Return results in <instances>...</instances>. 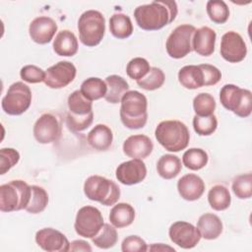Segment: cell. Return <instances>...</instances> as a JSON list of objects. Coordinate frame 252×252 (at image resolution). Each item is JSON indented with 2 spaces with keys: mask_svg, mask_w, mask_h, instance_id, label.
Instances as JSON below:
<instances>
[{
  "mask_svg": "<svg viewBox=\"0 0 252 252\" xmlns=\"http://www.w3.org/2000/svg\"><path fill=\"white\" fill-rule=\"evenodd\" d=\"M220 55L230 63L242 61L247 54V47L242 36L233 31L225 32L220 40Z\"/></svg>",
  "mask_w": 252,
  "mask_h": 252,
  "instance_id": "obj_15",
  "label": "cell"
},
{
  "mask_svg": "<svg viewBox=\"0 0 252 252\" xmlns=\"http://www.w3.org/2000/svg\"><path fill=\"white\" fill-rule=\"evenodd\" d=\"M178 81L186 89L195 90L205 86L204 73L200 65H186L178 72Z\"/></svg>",
  "mask_w": 252,
  "mask_h": 252,
  "instance_id": "obj_25",
  "label": "cell"
},
{
  "mask_svg": "<svg viewBox=\"0 0 252 252\" xmlns=\"http://www.w3.org/2000/svg\"><path fill=\"white\" fill-rule=\"evenodd\" d=\"M155 136L168 152H179L187 148L190 133L187 126L179 120H164L158 124Z\"/></svg>",
  "mask_w": 252,
  "mask_h": 252,
  "instance_id": "obj_3",
  "label": "cell"
},
{
  "mask_svg": "<svg viewBox=\"0 0 252 252\" xmlns=\"http://www.w3.org/2000/svg\"><path fill=\"white\" fill-rule=\"evenodd\" d=\"M165 80L164 73L158 67H151L148 74L141 80L137 81V85L146 91H155L159 89Z\"/></svg>",
  "mask_w": 252,
  "mask_h": 252,
  "instance_id": "obj_37",
  "label": "cell"
},
{
  "mask_svg": "<svg viewBox=\"0 0 252 252\" xmlns=\"http://www.w3.org/2000/svg\"><path fill=\"white\" fill-rule=\"evenodd\" d=\"M208 202L215 211H224L230 206V193L225 186L221 184L215 185L208 193Z\"/></svg>",
  "mask_w": 252,
  "mask_h": 252,
  "instance_id": "obj_31",
  "label": "cell"
},
{
  "mask_svg": "<svg viewBox=\"0 0 252 252\" xmlns=\"http://www.w3.org/2000/svg\"><path fill=\"white\" fill-rule=\"evenodd\" d=\"M196 28L184 24L176 27L168 35L165 48L167 54L174 59H180L189 54L192 49V38Z\"/></svg>",
  "mask_w": 252,
  "mask_h": 252,
  "instance_id": "obj_10",
  "label": "cell"
},
{
  "mask_svg": "<svg viewBox=\"0 0 252 252\" xmlns=\"http://www.w3.org/2000/svg\"><path fill=\"white\" fill-rule=\"evenodd\" d=\"M134 219L135 210L128 203L115 204L109 213L110 223L117 228L130 225L134 221Z\"/></svg>",
  "mask_w": 252,
  "mask_h": 252,
  "instance_id": "obj_26",
  "label": "cell"
},
{
  "mask_svg": "<svg viewBox=\"0 0 252 252\" xmlns=\"http://www.w3.org/2000/svg\"><path fill=\"white\" fill-rule=\"evenodd\" d=\"M121 250L123 252H146L148 250V245L140 236L129 235L123 239Z\"/></svg>",
  "mask_w": 252,
  "mask_h": 252,
  "instance_id": "obj_43",
  "label": "cell"
},
{
  "mask_svg": "<svg viewBox=\"0 0 252 252\" xmlns=\"http://www.w3.org/2000/svg\"><path fill=\"white\" fill-rule=\"evenodd\" d=\"M78 31L81 42L89 47L96 46L103 38L105 32V19L96 10L84 12L78 21Z\"/></svg>",
  "mask_w": 252,
  "mask_h": 252,
  "instance_id": "obj_7",
  "label": "cell"
},
{
  "mask_svg": "<svg viewBox=\"0 0 252 252\" xmlns=\"http://www.w3.org/2000/svg\"><path fill=\"white\" fill-rule=\"evenodd\" d=\"M216 100L208 93L198 94L193 99V108L197 116H210L216 109Z\"/></svg>",
  "mask_w": 252,
  "mask_h": 252,
  "instance_id": "obj_35",
  "label": "cell"
},
{
  "mask_svg": "<svg viewBox=\"0 0 252 252\" xmlns=\"http://www.w3.org/2000/svg\"><path fill=\"white\" fill-rule=\"evenodd\" d=\"M181 169L182 164L180 158L171 154L161 156L157 162V171L158 175L166 180L176 177Z\"/></svg>",
  "mask_w": 252,
  "mask_h": 252,
  "instance_id": "obj_28",
  "label": "cell"
},
{
  "mask_svg": "<svg viewBox=\"0 0 252 252\" xmlns=\"http://www.w3.org/2000/svg\"><path fill=\"white\" fill-rule=\"evenodd\" d=\"M68 112L66 124L73 132H81L89 128L94 120L93 102L86 98L80 91H74L68 96Z\"/></svg>",
  "mask_w": 252,
  "mask_h": 252,
  "instance_id": "obj_4",
  "label": "cell"
},
{
  "mask_svg": "<svg viewBox=\"0 0 252 252\" xmlns=\"http://www.w3.org/2000/svg\"><path fill=\"white\" fill-rule=\"evenodd\" d=\"M107 92L104 99L110 103L120 102L123 94L129 91V85L126 80L118 75H110L105 78Z\"/></svg>",
  "mask_w": 252,
  "mask_h": 252,
  "instance_id": "obj_27",
  "label": "cell"
},
{
  "mask_svg": "<svg viewBox=\"0 0 252 252\" xmlns=\"http://www.w3.org/2000/svg\"><path fill=\"white\" fill-rule=\"evenodd\" d=\"M153 149V141L143 134L132 135L123 143V153L131 158H146L152 154Z\"/></svg>",
  "mask_w": 252,
  "mask_h": 252,
  "instance_id": "obj_19",
  "label": "cell"
},
{
  "mask_svg": "<svg viewBox=\"0 0 252 252\" xmlns=\"http://www.w3.org/2000/svg\"><path fill=\"white\" fill-rule=\"evenodd\" d=\"M232 191L239 199H249L252 196V174L245 173L234 177L231 185Z\"/></svg>",
  "mask_w": 252,
  "mask_h": 252,
  "instance_id": "obj_38",
  "label": "cell"
},
{
  "mask_svg": "<svg viewBox=\"0 0 252 252\" xmlns=\"http://www.w3.org/2000/svg\"><path fill=\"white\" fill-rule=\"evenodd\" d=\"M32 195L30 202L25 209L31 214H39L43 212L48 204V194L40 186L32 185Z\"/></svg>",
  "mask_w": 252,
  "mask_h": 252,
  "instance_id": "obj_34",
  "label": "cell"
},
{
  "mask_svg": "<svg viewBox=\"0 0 252 252\" xmlns=\"http://www.w3.org/2000/svg\"><path fill=\"white\" fill-rule=\"evenodd\" d=\"M221 105L239 117H248L252 111V93L232 84L224 85L220 92Z\"/></svg>",
  "mask_w": 252,
  "mask_h": 252,
  "instance_id": "obj_8",
  "label": "cell"
},
{
  "mask_svg": "<svg viewBox=\"0 0 252 252\" xmlns=\"http://www.w3.org/2000/svg\"><path fill=\"white\" fill-rule=\"evenodd\" d=\"M207 14L216 24H224L229 17V9L222 0H210L207 2Z\"/></svg>",
  "mask_w": 252,
  "mask_h": 252,
  "instance_id": "obj_36",
  "label": "cell"
},
{
  "mask_svg": "<svg viewBox=\"0 0 252 252\" xmlns=\"http://www.w3.org/2000/svg\"><path fill=\"white\" fill-rule=\"evenodd\" d=\"M32 195V187L24 180H11L0 186V210L4 213L26 209Z\"/></svg>",
  "mask_w": 252,
  "mask_h": 252,
  "instance_id": "obj_5",
  "label": "cell"
},
{
  "mask_svg": "<svg viewBox=\"0 0 252 252\" xmlns=\"http://www.w3.org/2000/svg\"><path fill=\"white\" fill-rule=\"evenodd\" d=\"M80 92L89 100H96L105 96L107 87L104 81L96 77H91L85 80L82 85Z\"/></svg>",
  "mask_w": 252,
  "mask_h": 252,
  "instance_id": "obj_30",
  "label": "cell"
},
{
  "mask_svg": "<svg viewBox=\"0 0 252 252\" xmlns=\"http://www.w3.org/2000/svg\"><path fill=\"white\" fill-rule=\"evenodd\" d=\"M57 32L56 22L45 16H40L33 19L29 27L31 38L38 44H46L51 41Z\"/></svg>",
  "mask_w": 252,
  "mask_h": 252,
  "instance_id": "obj_18",
  "label": "cell"
},
{
  "mask_svg": "<svg viewBox=\"0 0 252 252\" xmlns=\"http://www.w3.org/2000/svg\"><path fill=\"white\" fill-rule=\"evenodd\" d=\"M118 240V234L115 226L109 223H103L100 230L92 238L93 243L101 249L113 247Z\"/></svg>",
  "mask_w": 252,
  "mask_h": 252,
  "instance_id": "obj_32",
  "label": "cell"
},
{
  "mask_svg": "<svg viewBox=\"0 0 252 252\" xmlns=\"http://www.w3.org/2000/svg\"><path fill=\"white\" fill-rule=\"evenodd\" d=\"M120 102V119L123 125L129 129L143 128L148 120V100L145 94L138 91H128Z\"/></svg>",
  "mask_w": 252,
  "mask_h": 252,
  "instance_id": "obj_2",
  "label": "cell"
},
{
  "mask_svg": "<svg viewBox=\"0 0 252 252\" xmlns=\"http://www.w3.org/2000/svg\"><path fill=\"white\" fill-rule=\"evenodd\" d=\"M175 1H153L134 11L137 25L144 31H158L172 23L177 16Z\"/></svg>",
  "mask_w": 252,
  "mask_h": 252,
  "instance_id": "obj_1",
  "label": "cell"
},
{
  "mask_svg": "<svg viewBox=\"0 0 252 252\" xmlns=\"http://www.w3.org/2000/svg\"><path fill=\"white\" fill-rule=\"evenodd\" d=\"M197 228L203 238L213 240L218 238L222 232V222L217 215L206 213L199 218Z\"/></svg>",
  "mask_w": 252,
  "mask_h": 252,
  "instance_id": "obj_24",
  "label": "cell"
},
{
  "mask_svg": "<svg viewBox=\"0 0 252 252\" xmlns=\"http://www.w3.org/2000/svg\"><path fill=\"white\" fill-rule=\"evenodd\" d=\"M177 190L181 198L186 201H196L202 197L205 192V183L203 179L193 173L183 175L177 181Z\"/></svg>",
  "mask_w": 252,
  "mask_h": 252,
  "instance_id": "obj_20",
  "label": "cell"
},
{
  "mask_svg": "<svg viewBox=\"0 0 252 252\" xmlns=\"http://www.w3.org/2000/svg\"><path fill=\"white\" fill-rule=\"evenodd\" d=\"M78 39L69 30L59 32L53 40V50L59 56H74L78 52Z\"/></svg>",
  "mask_w": 252,
  "mask_h": 252,
  "instance_id": "obj_22",
  "label": "cell"
},
{
  "mask_svg": "<svg viewBox=\"0 0 252 252\" xmlns=\"http://www.w3.org/2000/svg\"><path fill=\"white\" fill-rule=\"evenodd\" d=\"M150 69V63L147 59L142 57H135L128 62L126 66V73L131 79L139 81L148 74Z\"/></svg>",
  "mask_w": 252,
  "mask_h": 252,
  "instance_id": "obj_40",
  "label": "cell"
},
{
  "mask_svg": "<svg viewBox=\"0 0 252 252\" xmlns=\"http://www.w3.org/2000/svg\"><path fill=\"white\" fill-rule=\"evenodd\" d=\"M217 39L216 32L209 27H202L195 31L192 38V49L202 56H210L215 51Z\"/></svg>",
  "mask_w": 252,
  "mask_h": 252,
  "instance_id": "obj_21",
  "label": "cell"
},
{
  "mask_svg": "<svg viewBox=\"0 0 252 252\" xmlns=\"http://www.w3.org/2000/svg\"><path fill=\"white\" fill-rule=\"evenodd\" d=\"M20 160V154L13 148H2L0 150V174H5Z\"/></svg>",
  "mask_w": 252,
  "mask_h": 252,
  "instance_id": "obj_41",
  "label": "cell"
},
{
  "mask_svg": "<svg viewBox=\"0 0 252 252\" xmlns=\"http://www.w3.org/2000/svg\"><path fill=\"white\" fill-rule=\"evenodd\" d=\"M32 131L34 139L39 144H50L59 140L62 128L55 115L43 113L35 121Z\"/></svg>",
  "mask_w": 252,
  "mask_h": 252,
  "instance_id": "obj_12",
  "label": "cell"
},
{
  "mask_svg": "<svg viewBox=\"0 0 252 252\" xmlns=\"http://www.w3.org/2000/svg\"><path fill=\"white\" fill-rule=\"evenodd\" d=\"M103 218L100 211L93 206L82 207L75 219L74 228L77 234L85 238H93L103 225Z\"/></svg>",
  "mask_w": 252,
  "mask_h": 252,
  "instance_id": "obj_11",
  "label": "cell"
},
{
  "mask_svg": "<svg viewBox=\"0 0 252 252\" xmlns=\"http://www.w3.org/2000/svg\"><path fill=\"white\" fill-rule=\"evenodd\" d=\"M32 92L23 82L12 84L2 98V109L9 115H21L28 110L32 103Z\"/></svg>",
  "mask_w": 252,
  "mask_h": 252,
  "instance_id": "obj_9",
  "label": "cell"
},
{
  "mask_svg": "<svg viewBox=\"0 0 252 252\" xmlns=\"http://www.w3.org/2000/svg\"><path fill=\"white\" fill-rule=\"evenodd\" d=\"M71 251H92V247L85 240H74L70 244Z\"/></svg>",
  "mask_w": 252,
  "mask_h": 252,
  "instance_id": "obj_45",
  "label": "cell"
},
{
  "mask_svg": "<svg viewBox=\"0 0 252 252\" xmlns=\"http://www.w3.org/2000/svg\"><path fill=\"white\" fill-rule=\"evenodd\" d=\"M150 250H154V251H156V250H171V251H175L172 247H169V246H163L162 245V243H156V244H154L151 248H150Z\"/></svg>",
  "mask_w": 252,
  "mask_h": 252,
  "instance_id": "obj_46",
  "label": "cell"
},
{
  "mask_svg": "<svg viewBox=\"0 0 252 252\" xmlns=\"http://www.w3.org/2000/svg\"><path fill=\"white\" fill-rule=\"evenodd\" d=\"M168 235L174 244L183 249H191L195 247L202 237L196 226L183 220L173 222L169 227Z\"/></svg>",
  "mask_w": 252,
  "mask_h": 252,
  "instance_id": "obj_13",
  "label": "cell"
},
{
  "mask_svg": "<svg viewBox=\"0 0 252 252\" xmlns=\"http://www.w3.org/2000/svg\"><path fill=\"white\" fill-rule=\"evenodd\" d=\"M87 139L93 149L103 152L110 148L113 141V134L111 129L105 124H97L89 132Z\"/></svg>",
  "mask_w": 252,
  "mask_h": 252,
  "instance_id": "obj_23",
  "label": "cell"
},
{
  "mask_svg": "<svg viewBox=\"0 0 252 252\" xmlns=\"http://www.w3.org/2000/svg\"><path fill=\"white\" fill-rule=\"evenodd\" d=\"M109 31L119 39L129 37L133 32V25L129 16L123 13H115L109 19Z\"/></svg>",
  "mask_w": 252,
  "mask_h": 252,
  "instance_id": "obj_29",
  "label": "cell"
},
{
  "mask_svg": "<svg viewBox=\"0 0 252 252\" xmlns=\"http://www.w3.org/2000/svg\"><path fill=\"white\" fill-rule=\"evenodd\" d=\"M35 242L47 252H67L71 244L62 232L52 227L39 229L35 233Z\"/></svg>",
  "mask_w": 252,
  "mask_h": 252,
  "instance_id": "obj_16",
  "label": "cell"
},
{
  "mask_svg": "<svg viewBox=\"0 0 252 252\" xmlns=\"http://www.w3.org/2000/svg\"><path fill=\"white\" fill-rule=\"evenodd\" d=\"M84 193L88 199L98 202L103 206L115 205L120 198L118 185L100 175H92L86 179Z\"/></svg>",
  "mask_w": 252,
  "mask_h": 252,
  "instance_id": "obj_6",
  "label": "cell"
},
{
  "mask_svg": "<svg viewBox=\"0 0 252 252\" xmlns=\"http://www.w3.org/2000/svg\"><path fill=\"white\" fill-rule=\"evenodd\" d=\"M45 71L35 65H26L20 71L21 79L27 83L36 84L40 82H44L45 79Z\"/></svg>",
  "mask_w": 252,
  "mask_h": 252,
  "instance_id": "obj_42",
  "label": "cell"
},
{
  "mask_svg": "<svg viewBox=\"0 0 252 252\" xmlns=\"http://www.w3.org/2000/svg\"><path fill=\"white\" fill-rule=\"evenodd\" d=\"M218 127V119L215 114L210 116H197L193 118V128L200 136H209L213 134Z\"/></svg>",
  "mask_w": 252,
  "mask_h": 252,
  "instance_id": "obj_39",
  "label": "cell"
},
{
  "mask_svg": "<svg viewBox=\"0 0 252 252\" xmlns=\"http://www.w3.org/2000/svg\"><path fill=\"white\" fill-rule=\"evenodd\" d=\"M209 157L205 150L200 148H191L182 156L183 164L191 170H199L208 163Z\"/></svg>",
  "mask_w": 252,
  "mask_h": 252,
  "instance_id": "obj_33",
  "label": "cell"
},
{
  "mask_svg": "<svg viewBox=\"0 0 252 252\" xmlns=\"http://www.w3.org/2000/svg\"><path fill=\"white\" fill-rule=\"evenodd\" d=\"M117 180L124 185H134L142 182L147 175V167L145 162L139 158L120 163L115 171Z\"/></svg>",
  "mask_w": 252,
  "mask_h": 252,
  "instance_id": "obj_17",
  "label": "cell"
},
{
  "mask_svg": "<svg viewBox=\"0 0 252 252\" xmlns=\"http://www.w3.org/2000/svg\"><path fill=\"white\" fill-rule=\"evenodd\" d=\"M44 84L50 89H62L72 83L77 69L70 61H59L45 71Z\"/></svg>",
  "mask_w": 252,
  "mask_h": 252,
  "instance_id": "obj_14",
  "label": "cell"
},
{
  "mask_svg": "<svg viewBox=\"0 0 252 252\" xmlns=\"http://www.w3.org/2000/svg\"><path fill=\"white\" fill-rule=\"evenodd\" d=\"M200 67L202 68L204 73L205 87L214 86L220 81L221 73L216 66L210 64H201Z\"/></svg>",
  "mask_w": 252,
  "mask_h": 252,
  "instance_id": "obj_44",
  "label": "cell"
}]
</instances>
